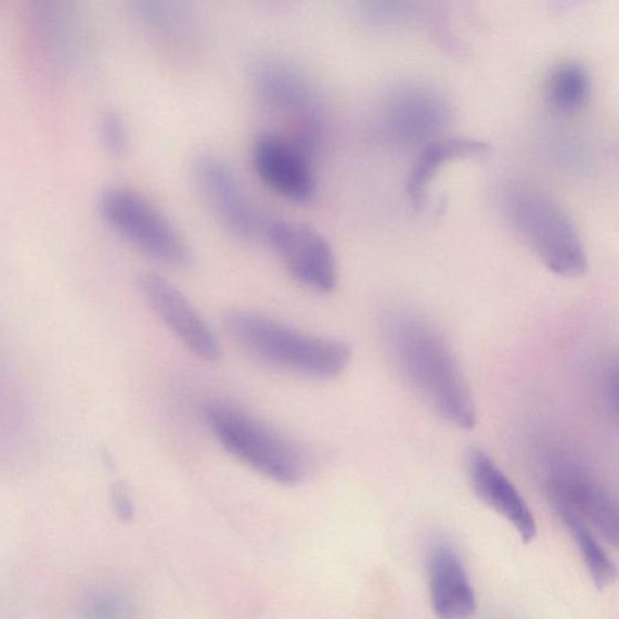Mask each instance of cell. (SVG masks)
<instances>
[{
  "mask_svg": "<svg viewBox=\"0 0 619 619\" xmlns=\"http://www.w3.org/2000/svg\"><path fill=\"white\" fill-rule=\"evenodd\" d=\"M549 500L565 503L613 547L619 541L618 508L606 490L577 471L554 474L547 484Z\"/></svg>",
  "mask_w": 619,
  "mask_h": 619,
  "instance_id": "14",
  "label": "cell"
},
{
  "mask_svg": "<svg viewBox=\"0 0 619 619\" xmlns=\"http://www.w3.org/2000/svg\"><path fill=\"white\" fill-rule=\"evenodd\" d=\"M253 170L262 182L280 197L308 202L316 193V174L312 157L287 135L263 133L251 147Z\"/></svg>",
  "mask_w": 619,
  "mask_h": 619,
  "instance_id": "10",
  "label": "cell"
},
{
  "mask_svg": "<svg viewBox=\"0 0 619 619\" xmlns=\"http://www.w3.org/2000/svg\"><path fill=\"white\" fill-rule=\"evenodd\" d=\"M224 327L242 350L270 367L328 380L350 365L352 348L346 343L317 337L244 310L224 315Z\"/></svg>",
  "mask_w": 619,
  "mask_h": 619,
  "instance_id": "3",
  "label": "cell"
},
{
  "mask_svg": "<svg viewBox=\"0 0 619 619\" xmlns=\"http://www.w3.org/2000/svg\"><path fill=\"white\" fill-rule=\"evenodd\" d=\"M98 206L106 222L153 260L177 269L191 265L193 255L187 240L169 217L137 190L108 187L101 192Z\"/></svg>",
  "mask_w": 619,
  "mask_h": 619,
  "instance_id": "5",
  "label": "cell"
},
{
  "mask_svg": "<svg viewBox=\"0 0 619 619\" xmlns=\"http://www.w3.org/2000/svg\"><path fill=\"white\" fill-rule=\"evenodd\" d=\"M84 619H138L137 600L127 590L113 585L94 588L83 604Z\"/></svg>",
  "mask_w": 619,
  "mask_h": 619,
  "instance_id": "19",
  "label": "cell"
},
{
  "mask_svg": "<svg viewBox=\"0 0 619 619\" xmlns=\"http://www.w3.org/2000/svg\"><path fill=\"white\" fill-rule=\"evenodd\" d=\"M590 95L587 70L574 61L558 64L550 72L546 84L549 107L559 114L570 115L585 107Z\"/></svg>",
  "mask_w": 619,
  "mask_h": 619,
  "instance_id": "17",
  "label": "cell"
},
{
  "mask_svg": "<svg viewBox=\"0 0 619 619\" xmlns=\"http://www.w3.org/2000/svg\"><path fill=\"white\" fill-rule=\"evenodd\" d=\"M451 118L444 96L424 85H405L385 98L378 115L384 138L401 146L422 147L440 136Z\"/></svg>",
  "mask_w": 619,
  "mask_h": 619,
  "instance_id": "7",
  "label": "cell"
},
{
  "mask_svg": "<svg viewBox=\"0 0 619 619\" xmlns=\"http://www.w3.org/2000/svg\"><path fill=\"white\" fill-rule=\"evenodd\" d=\"M99 136L103 146L113 157H123L130 147V130L119 112L108 111L101 116Z\"/></svg>",
  "mask_w": 619,
  "mask_h": 619,
  "instance_id": "20",
  "label": "cell"
},
{
  "mask_svg": "<svg viewBox=\"0 0 619 619\" xmlns=\"http://www.w3.org/2000/svg\"><path fill=\"white\" fill-rule=\"evenodd\" d=\"M500 212L526 248L552 273L583 276L588 255L579 231L563 206L532 180L513 177L497 191Z\"/></svg>",
  "mask_w": 619,
  "mask_h": 619,
  "instance_id": "2",
  "label": "cell"
},
{
  "mask_svg": "<svg viewBox=\"0 0 619 619\" xmlns=\"http://www.w3.org/2000/svg\"><path fill=\"white\" fill-rule=\"evenodd\" d=\"M489 150L485 141L470 137H441L421 147L407 180V193L411 204L416 209L421 208L430 183L445 164L481 157Z\"/></svg>",
  "mask_w": 619,
  "mask_h": 619,
  "instance_id": "15",
  "label": "cell"
},
{
  "mask_svg": "<svg viewBox=\"0 0 619 619\" xmlns=\"http://www.w3.org/2000/svg\"><path fill=\"white\" fill-rule=\"evenodd\" d=\"M549 501L567 532L574 537L578 550L583 554L592 584L599 589L611 586L617 574L615 563L602 548L595 534L591 533L587 523L565 503L556 500Z\"/></svg>",
  "mask_w": 619,
  "mask_h": 619,
  "instance_id": "16",
  "label": "cell"
},
{
  "mask_svg": "<svg viewBox=\"0 0 619 619\" xmlns=\"http://www.w3.org/2000/svg\"><path fill=\"white\" fill-rule=\"evenodd\" d=\"M137 287L154 314L188 352L208 364L221 358L222 348L214 332L171 281L144 273L137 279Z\"/></svg>",
  "mask_w": 619,
  "mask_h": 619,
  "instance_id": "9",
  "label": "cell"
},
{
  "mask_svg": "<svg viewBox=\"0 0 619 619\" xmlns=\"http://www.w3.org/2000/svg\"><path fill=\"white\" fill-rule=\"evenodd\" d=\"M384 342L399 371L444 420L463 430L476 422V409L458 359L428 318L406 307L382 316Z\"/></svg>",
  "mask_w": 619,
  "mask_h": 619,
  "instance_id": "1",
  "label": "cell"
},
{
  "mask_svg": "<svg viewBox=\"0 0 619 619\" xmlns=\"http://www.w3.org/2000/svg\"><path fill=\"white\" fill-rule=\"evenodd\" d=\"M258 96L270 108L287 114L294 119V128L307 123L324 120L319 101L308 77L292 64L267 60L254 71Z\"/></svg>",
  "mask_w": 619,
  "mask_h": 619,
  "instance_id": "12",
  "label": "cell"
},
{
  "mask_svg": "<svg viewBox=\"0 0 619 619\" xmlns=\"http://www.w3.org/2000/svg\"><path fill=\"white\" fill-rule=\"evenodd\" d=\"M138 15L147 28L166 41L182 42L193 32V19L183 6L169 2L138 3Z\"/></svg>",
  "mask_w": 619,
  "mask_h": 619,
  "instance_id": "18",
  "label": "cell"
},
{
  "mask_svg": "<svg viewBox=\"0 0 619 619\" xmlns=\"http://www.w3.org/2000/svg\"><path fill=\"white\" fill-rule=\"evenodd\" d=\"M262 239L303 287L319 294H329L337 288V258L328 240L314 227L266 217Z\"/></svg>",
  "mask_w": 619,
  "mask_h": 619,
  "instance_id": "6",
  "label": "cell"
},
{
  "mask_svg": "<svg viewBox=\"0 0 619 619\" xmlns=\"http://www.w3.org/2000/svg\"><path fill=\"white\" fill-rule=\"evenodd\" d=\"M429 586L438 619H469L475 613L479 604L466 566L447 541H438L431 548Z\"/></svg>",
  "mask_w": 619,
  "mask_h": 619,
  "instance_id": "13",
  "label": "cell"
},
{
  "mask_svg": "<svg viewBox=\"0 0 619 619\" xmlns=\"http://www.w3.org/2000/svg\"><path fill=\"white\" fill-rule=\"evenodd\" d=\"M466 468L475 495L505 518L524 544H531L537 536L535 515L497 463L485 451L473 448L469 451Z\"/></svg>",
  "mask_w": 619,
  "mask_h": 619,
  "instance_id": "11",
  "label": "cell"
},
{
  "mask_svg": "<svg viewBox=\"0 0 619 619\" xmlns=\"http://www.w3.org/2000/svg\"><path fill=\"white\" fill-rule=\"evenodd\" d=\"M112 500L116 515L124 522L133 521L135 505L130 490H128L126 484L119 482L113 486Z\"/></svg>",
  "mask_w": 619,
  "mask_h": 619,
  "instance_id": "21",
  "label": "cell"
},
{
  "mask_svg": "<svg viewBox=\"0 0 619 619\" xmlns=\"http://www.w3.org/2000/svg\"><path fill=\"white\" fill-rule=\"evenodd\" d=\"M214 440L244 466L281 485L302 483L312 458L287 436L234 405L214 401L203 409Z\"/></svg>",
  "mask_w": 619,
  "mask_h": 619,
  "instance_id": "4",
  "label": "cell"
},
{
  "mask_svg": "<svg viewBox=\"0 0 619 619\" xmlns=\"http://www.w3.org/2000/svg\"><path fill=\"white\" fill-rule=\"evenodd\" d=\"M192 178L201 199L230 234L242 240L262 239L266 217L258 211L222 158L200 154L192 162Z\"/></svg>",
  "mask_w": 619,
  "mask_h": 619,
  "instance_id": "8",
  "label": "cell"
}]
</instances>
